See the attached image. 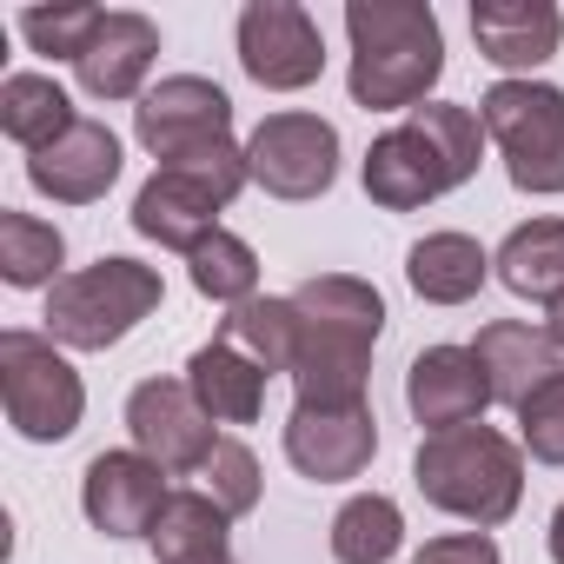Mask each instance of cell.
<instances>
[{"label":"cell","instance_id":"836d02e7","mask_svg":"<svg viewBox=\"0 0 564 564\" xmlns=\"http://www.w3.org/2000/svg\"><path fill=\"white\" fill-rule=\"evenodd\" d=\"M551 557H557V564H564V505H557V511H551Z\"/></svg>","mask_w":564,"mask_h":564},{"label":"cell","instance_id":"8fae6325","mask_svg":"<svg viewBox=\"0 0 564 564\" xmlns=\"http://www.w3.org/2000/svg\"><path fill=\"white\" fill-rule=\"evenodd\" d=\"M127 432L133 452H147L160 471H206L213 458V412L193 399L186 379H140L127 392Z\"/></svg>","mask_w":564,"mask_h":564},{"label":"cell","instance_id":"44dd1931","mask_svg":"<svg viewBox=\"0 0 564 564\" xmlns=\"http://www.w3.org/2000/svg\"><path fill=\"white\" fill-rule=\"evenodd\" d=\"M405 279L425 306H465L478 300V286L491 279V252L471 232H425L405 252Z\"/></svg>","mask_w":564,"mask_h":564},{"label":"cell","instance_id":"30bf717a","mask_svg":"<svg viewBox=\"0 0 564 564\" xmlns=\"http://www.w3.org/2000/svg\"><path fill=\"white\" fill-rule=\"evenodd\" d=\"M133 133L140 147L166 166V160H186L213 140H232V100L219 80H199V74H173L160 87L140 94L133 107Z\"/></svg>","mask_w":564,"mask_h":564},{"label":"cell","instance_id":"9c48e42d","mask_svg":"<svg viewBox=\"0 0 564 564\" xmlns=\"http://www.w3.org/2000/svg\"><path fill=\"white\" fill-rule=\"evenodd\" d=\"M239 67L265 94H300L326 74V41L319 21L300 0H252L239 14Z\"/></svg>","mask_w":564,"mask_h":564},{"label":"cell","instance_id":"8992f818","mask_svg":"<svg viewBox=\"0 0 564 564\" xmlns=\"http://www.w3.org/2000/svg\"><path fill=\"white\" fill-rule=\"evenodd\" d=\"M485 140L505 153L518 193H564V87L551 80H498L478 100Z\"/></svg>","mask_w":564,"mask_h":564},{"label":"cell","instance_id":"7a4b0ae2","mask_svg":"<svg viewBox=\"0 0 564 564\" xmlns=\"http://www.w3.org/2000/svg\"><path fill=\"white\" fill-rule=\"evenodd\" d=\"M352 34V100L366 113H412L445 74V34L425 0H352L346 8Z\"/></svg>","mask_w":564,"mask_h":564},{"label":"cell","instance_id":"5b68a950","mask_svg":"<svg viewBox=\"0 0 564 564\" xmlns=\"http://www.w3.org/2000/svg\"><path fill=\"white\" fill-rule=\"evenodd\" d=\"M166 286L160 272L140 265V259H94L80 272H67L61 286L47 293V339L54 346H74V352H107L120 346L147 313H160Z\"/></svg>","mask_w":564,"mask_h":564},{"label":"cell","instance_id":"4fadbf2b","mask_svg":"<svg viewBox=\"0 0 564 564\" xmlns=\"http://www.w3.org/2000/svg\"><path fill=\"white\" fill-rule=\"evenodd\" d=\"M166 471L147 458V452H100L80 478V505H87V524L107 531V538H147L153 518L166 511Z\"/></svg>","mask_w":564,"mask_h":564},{"label":"cell","instance_id":"52a82bcc","mask_svg":"<svg viewBox=\"0 0 564 564\" xmlns=\"http://www.w3.org/2000/svg\"><path fill=\"white\" fill-rule=\"evenodd\" d=\"M0 399H8L14 432L34 445L74 438L80 412H87V386L67 366V352L47 333H21V326L0 333Z\"/></svg>","mask_w":564,"mask_h":564},{"label":"cell","instance_id":"3957f363","mask_svg":"<svg viewBox=\"0 0 564 564\" xmlns=\"http://www.w3.org/2000/svg\"><path fill=\"white\" fill-rule=\"evenodd\" d=\"M412 485L425 505L471 518L478 531L505 524L524 498V452L491 432V425H458V432H432L412 452Z\"/></svg>","mask_w":564,"mask_h":564},{"label":"cell","instance_id":"277c9868","mask_svg":"<svg viewBox=\"0 0 564 564\" xmlns=\"http://www.w3.org/2000/svg\"><path fill=\"white\" fill-rule=\"evenodd\" d=\"M246 180H252V166H246V147H232V140H213L186 160H166L133 193V232L166 246V252H199L219 232V213L239 199Z\"/></svg>","mask_w":564,"mask_h":564},{"label":"cell","instance_id":"5bb4252c","mask_svg":"<svg viewBox=\"0 0 564 564\" xmlns=\"http://www.w3.org/2000/svg\"><path fill=\"white\" fill-rule=\"evenodd\" d=\"M405 405L412 419L432 432H458V425H485V405H491V386H485V366L471 346H425L405 372Z\"/></svg>","mask_w":564,"mask_h":564},{"label":"cell","instance_id":"cb8c5ba5","mask_svg":"<svg viewBox=\"0 0 564 564\" xmlns=\"http://www.w3.org/2000/svg\"><path fill=\"white\" fill-rule=\"evenodd\" d=\"M226 524L232 518L219 511L213 491H173L166 511L153 518L147 544L160 564H206V557H226Z\"/></svg>","mask_w":564,"mask_h":564},{"label":"cell","instance_id":"e0dca14e","mask_svg":"<svg viewBox=\"0 0 564 564\" xmlns=\"http://www.w3.org/2000/svg\"><path fill=\"white\" fill-rule=\"evenodd\" d=\"M471 41L491 67L505 74H531L557 54L564 41V14L551 0H471Z\"/></svg>","mask_w":564,"mask_h":564},{"label":"cell","instance_id":"4dcf8cb0","mask_svg":"<svg viewBox=\"0 0 564 564\" xmlns=\"http://www.w3.org/2000/svg\"><path fill=\"white\" fill-rule=\"evenodd\" d=\"M518 438L538 465H564V372L518 405Z\"/></svg>","mask_w":564,"mask_h":564},{"label":"cell","instance_id":"603a6c76","mask_svg":"<svg viewBox=\"0 0 564 564\" xmlns=\"http://www.w3.org/2000/svg\"><path fill=\"white\" fill-rule=\"evenodd\" d=\"M74 120L80 113H74L61 80H47V74H8V80H0V133H8L14 147L47 153Z\"/></svg>","mask_w":564,"mask_h":564},{"label":"cell","instance_id":"ac0fdd59","mask_svg":"<svg viewBox=\"0 0 564 564\" xmlns=\"http://www.w3.org/2000/svg\"><path fill=\"white\" fill-rule=\"evenodd\" d=\"M153 61H160V28H153L147 14H127V8H120V14L100 21L94 47L74 61V74H80V87H87L94 100H133V94L147 87Z\"/></svg>","mask_w":564,"mask_h":564},{"label":"cell","instance_id":"ffe728a7","mask_svg":"<svg viewBox=\"0 0 564 564\" xmlns=\"http://www.w3.org/2000/svg\"><path fill=\"white\" fill-rule=\"evenodd\" d=\"M265 366L259 359H246L232 339H206L193 359H186V386H193V399L213 412V425H252L259 419V405H265Z\"/></svg>","mask_w":564,"mask_h":564},{"label":"cell","instance_id":"9a60e30c","mask_svg":"<svg viewBox=\"0 0 564 564\" xmlns=\"http://www.w3.org/2000/svg\"><path fill=\"white\" fill-rule=\"evenodd\" d=\"M379 452V419L372 405H352V412H306L293 405L286 419V458L293 471L319 478V485H339V478H359Z\"/></svg>","mask_w":564,"mask_h":564},{"label":"cell","instance_id":"e575fe53","mask_svg":"<svg viewBox=\"0 0 564 564\" xmlns=\"http://www.w3.org/2000/svg\"><path fill=\"white\" fill-rule=\"evenodd\" d=\"M206 564H232V557H206Z\"/></svg>","mask_w":564,"mask_h":564},{"label":"cell","instance_id":"d6986e66","mask_svg":"<svg viewBox=\"0 0 564 564\" xmlns=\"http://www.w3.org/2000/svg\"><path fill=\"white\" fill-rule=\"evenodd\" d=\"M478 366H485V386H491V405H524L538 386H551L564 366H557V346L544 339V326H524V319H491L478 326Z\"/></svg>","mask_w":564,"mask_h":564},{"label":"cell","instance_id":"2e32d148","mask_svg":"<svg viewBox=\"0 0 564 564\" xmlns=\"http://www.w3.org/2000/svg\"><path fill=\"white\" fill-rule=\"evenodd\" d=\"M28 180H34V193H47L61 206L107 199V186L120 180V140H113V127L74 120L47 153H28Z\"/></svg>","mask_w":564,"mask_h":564},{"label":"cell","instance_id":"83f0119b","mask_svg":"<svg viewBox=\"0 0 564 564\" xmlns=\"http://www.w3.org/2000/svg\"><path fill=\"white\" fill-rule=\"evenodd\" d=\"M186 265H193V293L199 300H213V306H246V300H259V252L239 239V232H213L199 252H186Z\"/></svg>","mask_w":564,"mask_h":564},{"label":"cell","instance_id":"484cf974","mask_svg":"<svg viewBox=\"0 0 564 564\" xmlns=\"http://www.w3.org/2000/svg\"><path fill=\"white\" fill-rule=\"evenodd\" d=\"M405 544V518L386 491H359L333 518V557L339 564H392Z\"/></svg>","mask_w":564,"mask_h":564},{"label":"cell","instance_id":"6da1fadb","mask_svg":"<svg viewBox=\"0 0 564 564\" xmlns=\"http://www.w3.org/2000/svg\"><path fill=\"white\" fill-rule=\"evenodd\" d=\"M300 306V366H293V392L306 412H352L366 405V372H372V346L386 333V300L372 279L352 272H319L293 293Z\"/></svg>","mask_w":564,"mask_h":564},{"label":"cell","instance_id":"7c38bea8","mask_svg":"<svg viewBox=\"0 0 564 564\" xmlns=\"http://www.w3.org/2000/svg\"><path fill=\"white\" fill-rule=\"evenodd\" d=\"M458 186V173H452V160L438 153V140L405 113L392 133H379L372 147H366V193H372V206H386V213H419V206H432L438 193H452Z\"/></svg>","mask_w":564,"mask_h":564},{"label":"cell","instance_id":"d4e9b609","mask_svg":"<svg viewBox=\"0 0 564 564\" xmlns=\"http://www.w3.org/2000/svg\"><path fill=\"white\" fill-rule=\"evenodd\" d=\"M219 339H232L265 372L293 379V366H300V306L293 300H246V306H232L219 319Z\"/></svg>","mask_w":564,"mask_h":564},{"label":"cell","instance_id":"4316f807","mask_svg":"<svg viewBox=\"0 0 564 564\" xmlns=\"http://www.w3.org/2000/svg\"><path fill=\"white\" fill-rule=\"evenodd\" d=\"M61 259H67V239L61 226L34 219V213H0V279L8 286H61Z\"/></svg>","mask_w":564,"mask_h":564},{"label":"cell","instance_id":"f1b7e54d","mask_svg":"<svg viewBox=\"0 0 564 564\" xmlns=\"http://www.w3.org/2000/svg\"><path fill=\"white\" fill-rule=\"evenodd\" d=\"M107 8H28L21 14V34L34 54H54V61H80L100 34Z\"/></svg>","mask_w":564,"mask_h":564},{"label":"cell","instance_id":"1f68e13d","mask_svg":"<svg viewBox=\"0 0 564 564\" xmlns=\"http://www.w3.org/2000/svg\"><path fill=\"white\" fill-rule=\"evenodd\" d=\"M412 564H498V538L491 531H445V538L419 544Z\"/></svg>","mask_w":564,"mask_h":564},{"label":"cell","instance_id":"f546056e","mask_svg":"<svg viewBox=\"0 0 564 564\" xmlns=\"http://www.w3.org/2000/svg\"><path fill=\"white\" fill-rule=\"evenodd\" d=\"M199 478H206V491L219 498V511H226V518H246V511L259 505V458H252L239 438H219Z\"/></svg>","mask_w":564,"mask_h":564},{"label":"cell","instance_id":"d6a6232c","mask_svg":"<svg viewBox=\"0 0 564 564\" xmlns=\"http://www.w3.org/2000/svg\"><path fill=\"white\" fill-rule=\"evenodd\" d=\"M544 339H551V346L564 352V293H557V300L544 306Z\"/></svg>","mask_w":564,"mask_h":564},{"label":"cell","instance_id":"ba28073f","mask_svg":"<svg viewBox=\"0 0 564 564\" xmlns=\"http://www.w3.org/2000/svg\"><path fill=\"white\" fill-rule=\"evenodd\" d=\"M246 166L272 199H319L339 180V127L319 113H265L246 140Z\"/></svg>","mask_w":564,"mask_h":564},{"label":"cell","instance_id":"7402d4cb","mask_svg":"<svg viewBox=\"0 0 564 564\" xmlns=\"http://www.w3.org/2000/svg\"><path fill=\"white\" fill-rule=\"evenodd\" d=\"M498 279L518 293V300H557L564 293V219H524L505 232L498 246Z\"/></svg>","mask_w":564,"mask_h":564}]
</instances>
